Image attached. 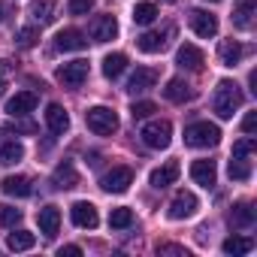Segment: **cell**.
Here are the masks:
<instances>
[{"mask_svg":"<svg viewBox=\"0 0 257 257\" xmlns=\"http://www.w3.org/2000/svg\"><path fill=\"white\" fill-rule=\"evenodd\" d=\"M239 106H242V88H239L236 82H230V79H221L218 88H215V97H212V109H215V115L227 121V118L236 115Z\"/></svg>","mask_w":257,"mask_h":257,"instance_id":"obj_1","label":"cell"},{"mask_svg":"<svg viewBox=\"0 0 257 257\" xmlns=\"http://www.w3.org/2000/svg\"><path fill=\"white\" fill-rule=\"evenodd\" d=\"M185 143L191 149H215L221 143V131H218V124L194 121L191 127H185Z\"/></svg>","mask_w":257,"mask_h":257,"instance_id":"obj_2","label":"cell"},{"mask_svg":"<svg viewBox=\"0 0 257 257\" xmlns=\"http://www.w3.org/2000/svg\"><path fill=\"white\" fill-rule=\"evenodd\" d=\"M85 121H88V131L97 134V137H109L118 131V115L109 109V106H94L85 112Z\"/></svg>","mask_w":257,"mask_h":257,"instance_id":"obj_3","label":"cell"},{"mask_svg":"<svg viewBox=\"0 0 257 257\" xmlns=\"http://www.w3.org/2000/svg\"><path fill=\"white\" fill-rule=\"evenodd\" d=\"M140 137H143V143L149 149H167L170 140H173V124L167 118H152L149 124H143Z\"/></svg>","mask_w":257,"mask_h":257,"instance_id":"obj_4","label":"cell"},{"mask_svg":"<svg viewBox=\"0 0 257 257\" xmlns=\"http://www.w3.org/2000/svg\"><path fill=\"white\" fill-rule=\"evenodd\" d=\"M131 185H134V170H131V167H112V170L100 179V188H103L106 194H124Z\"/></svg>","mask_w":257,"mask_h":257,"instance_id":"obj_5","label":"cell"},{"mask_svg":"<svg viewBox=\"0 0 257 257\" xmlns=\"http://www.w3.org/2000/svg\"><path fill=\"white\" fill-rule=\"evenodd\" d=\"M55 79L64 85V88H79L85 79H88V61H70L64 67H58Z\"/></svg>","mask_w":257,"mask_h":257,"instance_id":"obj_6","label":"cell"},{"mask_svg":"<svg viewBox=\"0 0 257 257\" xmlns=\"http://www.w3.org/2000/svg\"><path fill=\"white\" fill-rule=\"evenodd\" d=\"M70 218H73V224H76V227H82V230H94V227L100 224L97 206H94V203H88V200H79V203H73V209H70Z\"/></svg>","mask_w":257,"mask_h":257,"instance_id":"obj_7","label":"cell"},{"mask_svg":"<svg viewBox=\"0 0 257 257\" xmlns=\"http://www.w3.org/2000/svg\"><path fill=\"white\" fill-rule=\"evenodd\" d=\"M173 34H176L173 28H164V31H149V34L137 37V46H140V52L155 55V52H164V49H167V43H170V37H173Z\"/></svg>","mask_w":257,"mask_h":257,"instance_id":"obj_8","label":"cell"},{"mask_svg":"<svg viewBox=\"0 0 257 257\" xmlns=\"http://www.w3.org/2000/svg\"><path fill=\"white\" fill-rule=\"evenodd\" d=\"M197 197L191 194V191H179L176 194V200L170 203V209H167V215L173 218V221H182V218H191L194 212H197Z\"/></svg>","mask_w":257,"mask_h":257,"instance_id":"obj_9","label":"cell"},{"mask_svg":"<svg viewBox=\"0 0 257 257\" xmlns=\"http://www.w3.org/2000/svg\"><path fill=\"white\" fill-rule=\"evenodd\" d=\"M37 103H40V97H37L34 91H19L16 97H10V100H7V115L22 118V115L34 112V109H37Z\"/></svg>","mask_w":257,"mask_h":257,"instance_id":"obj_10","label":"cell"},{"mask_svg":"<svg viewBox=\"0 0 257 257\" xmlns=\"http://www.w3.org/2000/svg\"><path fill=\"white\" fill-rule=\"evenodd\" d=\"M37 224H40V233L46 239H55L58 236V227H61V209L58 206H43L37 212Z\"/></svg>","mask_w":257,"mask_h":257,"instance_id":"obj_11","label":"cell"},{"mask_svg":"<svg viewBox=\"0 0 257 257\" xmlns=\"http://www.w3.org/2000/svg\"><path fill=\"white\" fill-rule=\"evenodd\" d=\"M155 85H158V70H152V67H137V73L127 79V91H131V94L152 91Z\"/></svg>","mask_w":257,"mask_h":257,"instance_id":"obj_12","label":"cell"},{"mask_svg":"<svg viewBox=\"0 0 257 257\" xmlns=\"http://www.w3.org/2000/svg\"><path fill=\"white\" fill-rule=\"evenodd\" d=\"M10 131L0 127V164H19L25 158V146L19 140H7Z\"/></svg>","mask_w":257,"mask_h":257,"instance_id":"obj_13","label":"cell"},{"mask_svg":"<svg viewBox=\"0 0 257 257\" xmlns=\"http://www.w3.org/2000/svg\"><path fill=\"white\" fill-rule=\"evenodd\" d=\"M191 28H194V34H197V37H203V40H212V37L218 34V19H215L212 13L194 10V13H191Z\"/></svg>","mask_w":257,"mask_h":257,"instance_id":"obj_14","label":"cell"},{"mask_svg":"<svg viewBox=\"0 0 257 257\" xmlns=\"http://www.w3.org/2000/svg\"><path fill=\"white\" fill-rule=\"evenodd\" d=\"M115 34H118L115 16H97L91 22V40L94 43H109V40H115Z\"/></svg>","mask_w":257,"mask_h":257,"instance_id":"obj_15","label":"cell"},{"mask_svg":"<svg viewBox=\"0 0 257 257\" xmlns=\"http://www.w3.org/2000/svg\"><path fill=\"white\" fill-rule=\"evenodd\" d=\"M85 46H88V40H85V34L76 31V28H67V31H61V34L55 37V49H58V52H82Z\"/></svg>","mask_w":257,"mask_h":257,"instance_id":"obj_16","label":"cell"},{"mask_svg":"<svg viewBox=\"0 0 257 257\" xmlns=\"http://www.w3.org/2000/svg\"><path fill=\"white\" fill-rule=\"evenodd\" d=\"M203 52L197 49V46H191V43H185V46H179V52H176V64L182 67V70H194V73H200L203 70Z\"/></svg>","mask_w":257,"mask_h":257,"instance_id":"obj_17","label":"cell"},{"mask_svg":"<svg viewBox=\"0 0 257 257\" xmlns=\"http://www.w3.org/2000/svg\"><path fill=\"white\" fill-rule=\"evenodd\" d=\"M46 124H49V131L52 134H64L67 127H70V115L61 103H49L46 106Z\"/></svg>","mask_w":257,"mask_h":257,"instance_id":"obj_18","label":"cell"},{"mask_svg":"<svg viewBox=\"0 0 257 257\" xmlns=\"http://www.w3.org/2000/svg\"><path fill=\"white\" fill-rule=\"evenodd\" d=\"M191 179L203 188H212L215 179H218V170H215V161H194L191 164Z\"/></svg>","mask_w":257,"mask_h":257,"instance_id":"obj_19","label":"cell"},{"mask_svg":"<svg viewBox=\"0 0 257 257\" xmlns=\"http://www.w3.org/2000/svg\"><path fill=\"white\" fill-rule=\"evenodd\" d=\"M179 173H182V167L176 164V161H170V164H164V167H158L155 173H152V188H170V185H176V179H179Z\"/></svg>","mask_w":257,"mask_h":257,"instance_id":"obj_20","label":"cell"},{"mask_svg":"<svg viewBox=\"0 0 257 257\" xmlns=\"http://www.w3.org/2000/svg\"><path fill=\"white\" fill-rule=\"evenodd\" d=\"M31 16L37 25H52L58 16V0H34L31 4Z\"/></svg>","mask_w":257,"mask_h":257,"instance_id":"obj_21","label":"cell"},{"mask_svg":"<svg viewBox=\"0 0 257 257\" xmlns=\"http://www.w3.org/2000/svg\"><path fill=\"white\" fill-rule=\"evenodd\" d=\"M164 97H167L170 103H185V100L194 97V88H191L185 79H170L167 88H164Z\"/></svg>","mask_w":257,"mask_h":257,"instance_id":"obj_22","label":"cell"},{"mask_svg":"<svg viewBox=\"0 0 257 257\" xmlns=\"http://www.w3.org/2000/svg\"><path fill=\"white\" fill-rule=\"evenodd\" d=\"M0 191L7 197H28L31 194V179L28 176H7L0 182Z\"/></svg>","mask_w":257,"mask_h":257,"instance_id":"obj_23","label":"cell"},{"mask_svg":"<svg viewBox=\"0 0 257 257\" xmlns=\"http://www.w3.org/2000/svg\"><path fill=\"white\" fill-rule=\"evenodd\" d=\"M254 218H257V209H254L251 203H236L233 212H230V224H233V227H242V230L251 227Z\"/></svg>","mask_w":257,"mask_h":257,"instance_id":"obj_24","label":"cell"},{"mask_svg":"<svg viewBox=\"0 0 257 257\" xmlns=\"http://www.w3.org/2000/svg\"><path fill=\"white\" fill-rule=\"evenodd\" d=\"M254 10H257L254 0H239V7H236V13H233V25L242 28V31H248L251 22H254Z\"/></svg>","mask_w":257,"mask_h":257,"instance_id":"obj_25","label":"cell"},{"mask_svg":"<svg viewBox=\"0 0 257 257\" xmlns=\"http://www.w3.org/2000/svg\"><path fill=\"white\" fill-rule=\"evenodd\" d=\"M218 58H221L224 67H236L239 58H242V46H239L236 40H224V43L218 46Z\"/></svg>","mask_w":257,"mask_h":257,"instance_id":"obj_26","label":"cell"},{"mask_svg":"<svg viewBox=\"0 0 257 257\" xmlns=\"http://www.w3.org/2000/svg\"><path fill=\"white\" fill-rule=\"evenodd\" d=\"M124 70H127V55H124V52L106 55V61H103V76H106V79H118Z\"/></svg>","mask_w":257,"mask_h":257,"instance_id":"obj_27","label":"cell"},{"mask_svg":"<svg viewBox=\"0 0 257 257\" xmlns=\"http://www.w3.org/2000/svg\"><path fill=\"white\" fill-rule=\"evenodd\" d=\"M34 242H37V236L28 233V230H16V233L7 236V248L10 251H28V248H34Z\"/></svg>","mask_w":257,"mask_h":257,"instance_id":"obj_28","label":"cell"},{"mask_svg":"<svg viewBox=\"0 0 257 257\" xmlns=\"http://www.w3.org/2000/svg\"><path fill=\"white\" fill-rule=\"evenodd\" d=\"M55 185L58 188H76L79 185V173L73 170V164H61L55 170Z\"/></svg>","mask_w":257,"mask_h":257,"instance_id":"obj_29","label":"cell"},{"mask_svg":"<svg viewBox=\"0 0 257 257\" xmlns=\"http://www.w3.org/2000/svg\"><path fill=\"white\" fill-rule=\"evenodd\" d=\"M155 19H158V7H155V4H149V0H143V4H137V7H134V22H137V25H143V28H146V25H152Z\"/></svg>","mask_w":257,"mask_h":257,"instance_id":"obj_30","label":"cell"},{"mask_svg":"<svg viewBox=\"0 0 257 257\" xmlns=\"http://www.w3.org/2000/svg\"><path fill=\"white\" fill-rule=\"evenodd\" d=\"M131 224H134V212H131V209L121 206V209H112V212H109V227H112V230H127Z\"/></svg>","mask_w":257,"mask_h":257,"instance_id":"obj_31","label":"cell"},{"mask_svg":"<svg viewBox=\"0 0 257 257\" xmlns=\"http://www.w3.org/2000/svg\"><path fill=\"white\" fill-rule=\"evenodd\" d=\"M230 179L233 182H248L251 179V164L245 158H233L230 161Z\"/></svg>","mask_w":257,"mask_h":257,"instance_id":"obj_32","label":"cell"},{"mask_svg":"<svg viewBox=\"0 0 257 257\" xmlns=\"http://www.w3.org/2000/svg\"><path fill=\"white\" fill-rule=\"evenodd\" d=\"M224 254H248L251 251V239H245V236H230V239H224Z\"/></svg>","mask_w":257,"mask_h":257,"instance_id":"obj_33","label":"cell"},{"mask_svg":"<svg viewBox=\"0 0 257 257\" xmlns=\"http://www.w3.org/2000/svg\"><path fill=\"white\" fill-rule=\"evenodd\" d=\"M22 221V209H13L7 203H0V227H16Z\"/></svg>","mask_w":257,"mask_h":257,"instance_id":"obj_34","label":"cell"},{"mask_svg":"<svg viewBox=\"0 0 257 257\" xmlns=\"http://www.w3.org/2000/svg\"><path fill=\"white\" fill-rule=\"evenodd\" d=\"M152 112H158V106H155V103H149V100H140V103H134V106H131V115H134V121L152 118Z\"/></svg>","mask_w":257,"mask_h":257,"instance_id":"obj_35","label":"cell"},{"mask_svg":"<svg viewBox=\"0 0 257 257\" xmlns=\"http://www.w3.org/2000/svg\"><path fill=\"white\" fill-rule=\"evenodd\" d=\"M257 152V140L254 137H245V140H239L236 146H233V158H248V155H254Z\"/></svg>","mask_w":257,"mask_h":257,"instance_id":"obj_36","label":"cell"},{"mask_svg":"<svg viewBox=\"0 0 257 257\" xmlns=\"http://www.w3.org/2000/svg\"><path fill=\"white\" fill-rule=\"evenodd\" d=\"M97 4V0H67V13L70 16H88V10Z\"/></svg>","mask_w":257,"mask_h":257,"instance_id":"obj_37","label":"cell"},{"mask_svg":"<svg viewBox=\"0 0 257 257\" xmlns=\"http://www.w3.org/2000/svg\"><path fill=\"white\" fill-rule=\"evenodd\" d=\"M37 37H40L37 28H22V31H19V46H22V49H31V46L37 43Z\"/></svg>","mask_w":257,"mask_h":257,"instance_id":"obj_38","label":"cell"},{"mask_svg":"<svg viewBox=\"0 0 257 257\" xmlns=\"http://www.w3.org/2000/svg\"><path fill=\"white\" fill-rule=\"evenodd\" d=\"M158 254H179V257H188V248H182V245H158Z\"/></svg>","mask_w":257,"mask_h":257,"instance_id":"obj_39","label":"cell"},{"mask_svg":"<svg viewBox=\"0 0 257 257\" xmlns=\"http://www.w3.org/2000/svg\"><path fill=\"white\" fill-rule=\"evenodd\" d=\"M242 131H245L248 137H251V134L257 131V112H248V115L242 118Z\"/></svg>","mask_w":257,"mask_h":257,"instance_id":"obj_40","label":"cell"},{"mask_svg":"<svg viewBox=\"0 0 257 257\" xmlns=\"http://www.w3.org/2000/svg\"><path fill=\"white\" fill-rule=\"evenodd\" d=\"M58 254H61V257H79V254H82V248H79V245H64Z\"/></svg>","mask_w":257,"mask_h":257,"instance_id":"obj_41","label":"cell"},{"mask_svg":"<svg viewBox=\"0 0 257 257\" xmlns=\"http://www.w3.org/2000/svg\"><path fill=\"white\" fill-rule=\"evenodd\" d=\"M4 16H7V7H4V4H0V22H4Z\"/></svg>","mask_w":257,"mask_h":257,"instance_id":"obj_42","label":"cell"},{"mask_svg":"<svg viewBox=\"0 0 257 257\" xmlns=\"http://www.w3.org/2000/svg\"><path fill=\"white\" fill-rule=\"evenodd\" d=\"M0 94H4V76H0Z\"/></svg>","mask_w":257,"mask_h":257,"instance_id":"obj_43","label":"cell"},{"mask_svg":"<svg viewBox=\"0 0 257 257\" xmlns=\"http://www.w3.org/2000/svg\"><path fill=\"white\" fill-rule=\"evenodd\" d=\"M167 4H176V0H167Z\"/></svg>","mask_w":257,"mask_h":257,"instance_id":"obj_44","label":"cell"},{"mask_svg":"<svg viewBox=\"0 0 257 257\" xmlns=\"http://www.w3.org/2000/svg\"><path fill=\"white\" fill-rule=\"evenodd\" d=\"M209 4H218V0H209Z\"/></svg>","mask_w":257,"mask_h":257,"instance_id":"obj_45","label":"cell"}]
</instances>
